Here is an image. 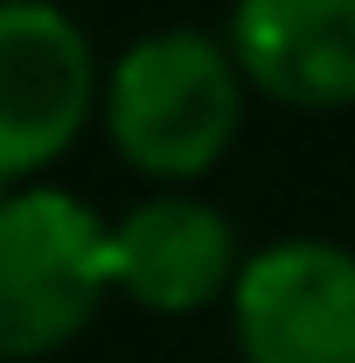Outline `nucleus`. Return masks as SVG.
<instances>
[{"label":"nucleus","mask_w":355,"mask_h":363,"mask_svg":"<svg viewBox=\"0 0 355 363\" xmlns=\"http://www.w3.org/2000/svg\"><path fill=\"white\" fill-rule=\"evenodd\" d=\"M244 70L230 43L202 28H153L119 49L98 91V119L112 154L146 182H195L209 175L244 126Z\"/></svg>","instance_id":"f257e3e1"},{"label":"nucleus","mask_w":355,"mask_h":363,"mask_svg":"<svg viewBox=\"0 0 355 363\" xmlns=\"http://www.w3.org/2000/svg\"><path fill=\"white\" fill-rule=\"evenodd\" d=\"M112 294V224L84 196L28 182L0 196V363L70 350Z\"/></svg>","instance_id":"f03ea898"},{"label":"nucleus","mask_w":355,"mask_h":363,"mask_svg":"<svg viewBox=\"0 0 355 363\" xmlns=\"http://www.w3.org/2000/svg\"><path fill=\"white\" fill-rule=\"evenodd\" d=\"M105 70L56 0H0V196L56 168L98 112Z\"/></svg>","instance_id":"7ed1b4c3"},{"label":"nucleus","mask_w":355,"mask_h":363,"mask_svg":"<svg viewBox=\"0 0 355 363\" xmlns=\"http://www.w3.org/2000/svg\"><path fill=\"white\" fill-rule=\"evenodd\" d=\"M244 363H355V252L327 238H279L230 286Z\"/></svg>","instance_id":"20e7f679"},{"label":"nucleus","mask_w":355,"mask_h":363,"mask_svg":"<svg viewBox=\"0 0 355 363\" xmlns=\"http://www.w3.org/2000/svg\"><path fill=\"white\" fill-rule=\"evenodd\" d=\"M237 272V224L188 189H161L112 224V294L146 315H202L230 301Z\"/></svg>","instance_id":"39448f33"},{"label":"nucleus","mask_w":355,"mask_h":363,"mask_svg":"<svg viewBox=\"0 0 355 363\" xmlns=\"http://www.w3.org/2000/svg\"><path fill=\"white\" fill-rule=\"evenodd\" d=\"M230 56L244 84L293 112L355 105V0H237Z\"/></svg>","instance_id":"423d86ee"}]
</instances>
